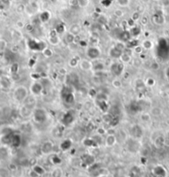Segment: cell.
Masks as SVG:
<instances>
[{
  "label": "cell",
  "instance_id": "9",
  "mask_svg": "<svg viewBox=\"0 0 169 177\" xmlns=\"http://www.w3.org/2000/svg\"><path fill=\"white\" fill-rule=\"evenodd\" d=\"M122 53H123V51L117 49L116 46L112 47L110 49V56L111 58H114V59H120V55L122 54Z\"/></svg>",
  "mask_w": 169,
  "mask_h": 177
},
{
  "label": "cell",
  "instance_id": "3",
  "mask_svg": "<svg viewBox=\"0 0 169 177\" xmlns=\"http://www.w3.org/2000/svg\"><path fill=\"white\" fill-rule=\"evenodd\" d=\"M79 67L83 71H90L93 70V63L89 59H81L79 62Z\"/></svg>",
  "mask_w": 169,
  "mask_h": 177
},
{
  "label": "cell",
  "instance_id": "25",
  "mask_svg": "<svg viewBox=\"0 0 169 177\" xmlns=\"http://www.w3.org/2000/svg\"><path fill=\"white\" fill-rule=\"evenodd\" d=\"M143 49H144V48L142 47V45H136V46H134V52L137 54H142Z\"/></svg>",
  "mask_w": 169,
  "mask_h": 177
},
{
  "label": "cell",
  "instance_id": "4",
  "mask_svg": "<svg viewBox=\"0 0 169 177\" xmlns=\"http://www.w3.org/2000/svg\"><path fill=\"white\" fill-rule=\"evenodd\" d=\"M43 91V86L40 83H33L31 86V92L33 96H39Z\"/></svg>",
  "mask_w": 169,
  "mask_h": 177
},
{
  "label": "cell",
  "instance_id": "26",
  "mask_svg": "<svg viewBox=\"0 0 169 177\" xmlns=\"http://www.w3.org/2000/svg\"><path fill=\"white\" fill-rule=\"evenodd\" d=\"M131 19H132L134 22H137L139 19V13H138V12H134V13L132 14V16H131Z\"/></svg>",
  "mask_w": 169,
  "mask_h": 177
},
{
  "label": "cell",
  "instance_id": "2",
  "mask_svg": "<svg viewBox=\"0 0 169 177\" xmlns=\"http://www.w3.org/2000/svg\"><path fill=\"white\" fill-rule=\"evenodd\" d=\"M87 55H88V57L90 59H92V60H95V59H97L98 58L100 57V55H101V51H100V49L97 48L96 46H91V47H89L88 50H87Z\"/></svg>",
  "mask_w": 169,
  "mask_h": 177
},
{
  "label": "cell",
  "instance_id": "30",
  "mask_svg": "<svg viewBox=\"0 0 169 177\" xmlns=\"http://www.w3.org/2000/svg\"><path fill=\"white\" fill-rule=\"evenodd\" d=\"M153 1H157V0H153Z\"/></svg>",
  "mask_w": 169,
  "mask_h": 177
},
{
  "label": "cell",
  "instance_id": "6",
  "mask_svg": "<svg viewBox=\"0 0 169 177\" xmlns=\"http://www.w3.org/2000/svg\"><path fill=\"white\" fill-rule=\"evenodd\" d=\"M54 146H53V143L51 142L50 141H47V142H45L44 143L42 144V146H41V152L44 153V154H49L50 152H52V151H53Z\"/></svg>",
  "mask_w": 169,
  "mask_h": 177
},
{
  "label": "cell",
  "instance_id": "29",
  "mask_svg": "<svg viewBox=\"0 0 169 177\" xmlns=\"http://www.w3.org/2000/svg\"><path fill=\"white\" fill-rule=\"evenodd\" d=\"M83 1H86V2H88V0H83Z\"/></svg>",
  "mask_w": 169,
  "mask_h": 177
},
{
  "label": "cell",
  "instance_id": "22",
  "mask_svg": "<svg viewBox=\"0 0 169 177\" xmlns=\"http://www.w3.org/2000/svg\"><path fill=\"white\" fill-rule=\"evenodd\" d=\"M0 84L2 85L3 87H8V86L10 85L8 80L6 78H2L0 80Z\"/></svg>",
  "mask_w": 169,
  "mask_h": 177
},
{
  "label": "cell",
  "instance_id": "12",
  "mask_svg": "<svg viewBox=\"0 0 169 177\" xmlns=\"http://www.w3.org/2000/svg\"><path fill=\"white\" fill-rule=\"evenodd\" d=\"M75 35L71 34L70 32H68V33L65 34V35H64V40L66 41L68 44H72V43H74V40H75Z\"/></svg>",
  "mask_w": 169,
  "mask_h": 177
},
{
  "label": "cell",
  "instance_id": "16",
  "mask_svg": "<svg viewBox=\"0 0 169 177\" xmlns=\"http://www.w3.org/2000/svg\"><path fill=\"white\" fill-rule=\"evenodd\" d=\"M140 120L144 123H148L151 120V115L148 113H143L142 115H140Z\"/></svg>",
  "mask_w": 169,
  "mask_h": 177
},
{
  "label": "cell",
  "instance_id": "18",
  "mask_svg": "<svg viewBox=\"0 0 169 177\" xmlns=\"http://www.w3.org/2000/svg\"><path fill=\"white\" fill-rule=\"evenodd\" d=\"M7 49V41L4 39H0V54L4 53Z\"/></svg>",
  "mask_w": 169,
  "mask_h": 177
},
{
  "label": "cell",
  "instance_id": "19",
  "mask_svg": "<svg viewBox=\"0 0 169 177\" xmlns=\"http://www.w3.org/2000/svg\"><path fill=\"white\" fill-rule=\"evenodd\" d=\"M79 62H80V60H79V59H78L76 57H73L69 60V65L73 68H75L77 67L78 64H79Z\"/></svg>",
  "mask_w": 169,
  "mask_h": 177
},
{
  "label": "cell",
  "instance_id": "27",
  "mask_svg": "<svg viewBox=\"0 0 169 177\" xmlns=\"http://www.w3.org/2000/svg\"><path fill=\"white\" fill-rule=\"evenodd\" d=\"M147 22H148L147 18H142V23H143V24H146Z\"/></svg>",
  "mask_w": 169,
  "mask_h": 177
},
{
  "label": "cell",
  "instance_id": "15",
  "mask_svg": "<svg viewBox=\"0 0 169 177\" xmlns=\"http://www.w3.org/2000/svg\"><path fill=\"white\" fill-rule=\"evenodd\" d=\"M151 115H153V116H158L162 114V109L156 106V107H153L151 109Z\"/></svg>",
  "mask_w": 169,
  "mask_h": 177
},
{
  "label": "cell",
  "instance_id": "14",
  "mask_svg": "<svg viewBox=\"0 0 169 177\" xmlns=\"http://www.w3.org/2000/svg\"><path fill=\"white\" fill-rule=\"evenodd\" d=\"M142 47L144 49H150L153 48V42H152L151 40H145L143 41L142 43Z\"/></svg>",
  "mask_w": 169,
  "mask_h": 177
},
{
  "label": "cell",
  "instance_id": "10",
  "mask_svg": "<svg viewBox=\"0 0 169 177\" xmlns=\"http://www.w3.org/2000/svg\"><path fill=\"white\" fill-rule=\"evenodd\" d=\"M81 31V27L78 24H74L72 25L70 28H69V32H70L71 34H73L74 35L77 36L78 35H79Z\"/></svg>",
  "mask_w": 169,
  "mask_h": 177
},
{
  "label": "cell",
  "instance_id": "11",
  "mask_svg": "<svg viewBox=\"0 0 169 177\" xmlns=\"http://www.w3.org/2000/svg\"><path fill=\"white\" fill-rule=\"evenodd\" d=\"M120 59L121 62L123 63H128L130 62V60H131V55H130V54L126 53L125 51H124L122 54L120 55Z\"/></svg>",
  "mask_w": 169,
  "mask_h": 177
},
{
  "label": "cell",
  "instance_id": "23",
  "mask_svg": "<svg viewBox=\"0 0 169 177\" xmlns=\"http://www.w3.org/2000/svg\"><path fill=\"white\" fill-rule=\"evenodd\" d=\"M114 14L116 15V17H118V18H122V17L124 16L125 13H124V11H123L122 9L117 8L114 11Z\"/></svg>",
  "mask_w": 169,
  "mask_h": 177
},
{
  "label": "cell",
  "instance_id": "21",
  "mask_svg": "<svg viewBox=\"0 0 169 177\" xmlns=\"http://www.w3.org/2000/svg\"><path fill=\"white\" fill-rule=\"evenodd\" d=\"M43 54H44L46 58H49L53 55V51L49 49V48H47V47H46L45 49H43Z\"/></svg>",
  "mask_w": 169,
  "mask_h": 177
},
{
  "label": "cell",
  "instance_id": "17",
  "mask_svg": "<svg viewBox=\"0 0 169 177\" xmlns=\"http://www.w3.org/2000/svg\"><path fill=\"white\" fill-rule=\"evenodd\" d=\"M129 3H130V0H116V4L121 8H125V7L129 6Z\"/></svg>",
  "mask_w": 169,
  "mask_h": 177
},
{
  "label": "cell",
  "instance_id": "1",
  "mask_svg": "<svg viewBox=\"0 0 169 177\" xmlns=\"http://www.w3.org/2000/svg\"><path fill=\"white\" fill-rule=\"evenodd\" d=\"M28 96V90L24 86H18L14 90L13 97L17 102H23Z\"/></svg>",
  "mask_w": 169,
  "mask_h": 177
},
{
  "label": "cell",
  "instance_id": "24",
  "mask_svg": "<svg viewBox=\"0 0 169 177\" xmlns=\"http://www.w3.org/2000/svg\"><path fill=\"white\" fill-rule=\"evenodd\" d=\"M112 86L116 88H120V87L122 86V83L119 79H114L112 81Z\"/></svg>",
  "mask_w": 169,
  "mask_h": 177
},
{
  "label": "cell",
  "instance_id": "13",
  "mask_svg": "<svg viewBox=\"0 0 169 177\" xmlns=\"http://www.w3.org/2000/svg\"><path fill=\"white\" fill-rule=\"evenodd\" d=\"M93 69L94 71H96V72H102V71H104V69H105V65L103 64V63L101 62L93 63Z\"/></svg>",
  "mask_w": 169,
  "mask_h": 177
},
{
  "label": "cell",
  "instance_id": "20",
  "mask_svg": "<svg viewBox=\"0 0 169 177\" xmlns=\"http://www.w3.org/2000/svg\"><path fill=\"white\" fill-rule=\"evenodd\" d=\"M49 42L51 43V44L53 45H56L59 43V38L57 37V35H52L49 37Z\"/></svg>",
  "mask_w": 169,
  "mask_h": 177
},
{
  "label": "cell",
  "instance_id": "7",
  "mask_svg": "<svg viewBox=\"0 0 169 177\" xmlns=\"http://www.w3.org/2000/svg\"><path fill=\"white\" fill-rule=\"evenodd\" d=\"M117 142V137L115 134H108L105 138V143L107 147H113Z\"/></svg>",
  "mask_w": 169,
  "mask_h": 177
},
{
  "label": "cell",
  "instance_id": "8",
  "mask_svg": "<svg viewBox=\"0 0 169 177\" xmlns=\"http://www.w3.org/2000/svg\"><path fill=\"white\" fill-rule=\"evenodd\" d=\"M111 70L115 75H120L123 70V65L120 63H114L111 66Z\"/></svg>",
  "mask_w": 169,
  "mask_h": 177
},
{
  "label": "cell",
  "instance_id": "5",
  "mask_svg": "<svg viewBox=\"0 0 169 177\" xmlns=\"http://www.w3.org/2000/svg\"><path fill=\"white\" fill-rule=\"evenodd\" d=\"M33 112H34L33 110H31L29 107L24 106V105H22L21 109H20V115L23 118H29V117H31V115H33Z\"/></svg>",
  "mask_w": 169,
  "mask_h": 177
},
{
  "label": "cell",
  "instance_id": "28",
  "mask_svg": "<svg viewBox=\"0 0 169 177\" xmlns=\"http://www.w3.org/2000/svg\"><path fill=\"white\" fill-rule=\"evenodd\" d=\"M143 2H144V3H148V1H149V0H142Z\"/></svg>",
  "mask_w": 169,
  "mask_h": 177
}]
</instances>
